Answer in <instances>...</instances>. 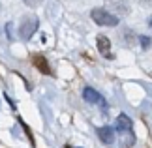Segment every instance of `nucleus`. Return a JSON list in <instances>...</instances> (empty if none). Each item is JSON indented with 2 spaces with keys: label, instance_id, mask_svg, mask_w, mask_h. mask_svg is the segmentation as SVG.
Returning <instances> with one entry per match:
<instances>
[{
  "label": "nucleus",
  "instance_id": "nucleus-14",
  "mask_svg": "<svg viewBox=\"0 0 152 148\" xmlns=\"http://www.w3.org/2000/svg\"><path fill=\"white\" fill-rule=\"evenodd\" d=\"M66 148H69V146H66Z\"/></svg>",
  "mask_w": 152,
  "mask_h": 148
},
{
  "label": "nucleus",
  "instance_id": "nucleus-13",
  "mask_svg": "<svg viewBox=\"0 0 152 148\" xmlns=\"http://www.w3.org/2000/svg\"><path fill=\"white\" fill-rule=\"evenodd\" d=\"M148 26H150V28H152V15H150V17H148Z\"/></svg>",
  "mask_w": 152,
  "mask_h": 148
},
{
  "label": "nucleus",
  "instance_id": "nucleus-12",
  "mask_svg": "<svg viewBox=\"0 0 152 148\" xmlns=\"http://www.w3.org/2000/svg\"><path fill=\"white\" fill-rule=\"evenodd\" d=\"M23 2H25L26 6H30V8H34V6H39L43 0H23Z\"/></svg>",
  "mask_w": 152,
  "mask_h": 148
},
{
  "label": "nucleus",
  "instance_id": "nucleus-4",
  "mask_svg": "<svg viewBox=\"0 0 152 148\" xmlns=\"http://www.w3.org/2000/svg\"><path fill=\"white\" fill-rule=\"evenodd\" d=\"M118 133V146L120 148H132L135 144V133L133 129H128V131H116Z\"/></svg>",
  "mask_w": 152,
  "mask_h": 148
},
{
  "label": "nucleus",
  "instance_id": "nucleus-11",
  "mask_svg": "<svg viewBox=\"0 0 152 148\" xmlns=\"http://www.w3.org/2000/svg\"><path fill=\"white\" fill-rule=\"evenodd\" d=\"M137 38H139V41H141V47H143V49H148V47H150V43H152L150 38H147V36H137Z\"/></svg>",
  "mask_w": 152,
  "mask_h": 148
},
{
  "label": "nucleus",
  "instance_id": "nucleus-3",
  "mask_svg": "<svg viewBox=\"0 0 152 148\" xmlns=\"http://www.w3.org/2000/svg\"><path fill=\"white\" fill-rule=\"evenodd\" d=\"M83 98H85V101L86 103H92V105H98L103 112L107 111V101H105V98L102 96L98 90H94V88H90V86H86L85 90H83Z\"/></svg>",
  "mask_w": 152,
  "mask_h": 148
},
{
  "label": "nucleus",
  "instance_id": "nucleus-10",
  "mask_svg": "<svg viewBox=\"0 0 152 148\" xmlns=\"http://www.w3.org/2000/svg\"><path fill=\"white\" fill-rule=\"evenodd\" d=\"M118 38H120V41H124L128 47H133V43L139 39V38H135V36L132 34V30H124V34H120Z\"/></svg>",
  "mask_w": 152,
  "mask_h": 148
},
{
  "label": "nucleus",
  "instance_id": "nucleus-6",
  "mask_svg": "<svg viewBox=\"0 0 152 148\" xmlns=\"http://www.w3.org/2000/svg\"><path fill=\"white\" fill-rule=\"evenodd\" d=\"M98 43V51H100V55L105 56V58H113V51H111V41L107 36H98L96 39Z\"/></svg>",
  "mask_w": 152,
  "mask_h": 148
},
{
  "label": "nucleus",
  "instance_id": "nucleus-5",
  "mask_svg": "<svg viewBox=\"0 0 152 148\" xmlns=\"http://www.w3.org/2000/svg\"><path fill=\"white\" fill-rule=\"evenodd\" d=\"M98 137L103 144H113L115 143V137H116V129L109 128V126H103V128H98Z\"/></svg>",
  "mask_w": 152,
  "mask_h": 148
},
{
  "label": "nucleus",
  "instance_id": "nucleus-2",
  "mask_svg": "<svg viewBox=\"0 0 152 148\" xmlns=\"http://www.w3.org/2000/svg\"><path fill=\"white\" fill-rule=\"evenodd\" d=\"M38 17L36 15H25L23 17V21H21V25H19V36L23 41H28L34 34L38 32Z\"/></svg>",
  "mask_w": 152,
  "mask_h": 148
},
{
  "label": "nucleus",
  "instance_id": "nucleus-1",
  "mask_svg": "<svg viewBox=\"0 0 152 148\" xmlns=\"http://www.w3.org/2000/svg\"><path fill=\"white\" fill-rule=\"evenodd\" d=\"M90 17L100 26H116L118 25V17L111 9H105V8H94L90 11Z\"/></svg>",
  "mask_w": 152,
  "mask_h": 148
},
{
  "label": "nucleus",
  "instance_id": "nucleus-9",
  "mask_svg": "<svg viewBox=\"0 0 152 148\" xmlns=\"http://www.w3.org/2000/svg\"><path fill=\"white\" fill-rule=\"evenodd\" d=\"M32 60H34V66H36L42 73H49V66H47V62H45V58H43V56H39V55H38V56H34Z\"/></svg>",
  "mask_w": 152,
  "mask_h": 148
},
{
  "label": "nucleus",
  "instance_id": "nucleus-7",
  "mask_svg": "<svg viewBox=\"0 0 152 148\" xmlns=\"http://www.w3.org/2000/svg\"><path fill=\"white\" fill-rule=\"evenodd\" d=\"M111 9L116 17H124L130 13V8H128L126 0H111Z\"/></svg>",
  "mask_w": 152,
  "mask_h": 148
},
{
  "label": "nucleus",
  "instance_id": "nucleus-8",
  "mask_svg": "<svg viewBox=\"0 0 152 148\" xmlns=\"http://www.w3.org/2000/svg\"><path fill=\"white\" fill-rule=\"evenodd\" d=\"M116 131H128V129H133V122L128 114H120L116 118Z\"/></svg>",
  "mask_w": 152,
  "mask_h": 148
}]
</instances>
